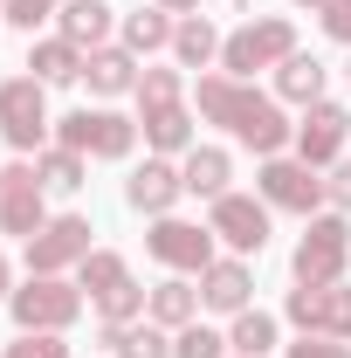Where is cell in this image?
I'll use <instances>...</instances> for the list:
<instances>
[{
	"mask_svg": "<svg viewBox=\"0 0 351 358\" xmlns=\"http://www.w3.org/2000/svg\"><path fill=\"white\" fill-rule=\"evenodd\" d=\"M193 110H200L207 124H220L234 145H248L255 159H275V152L296 145L289 103H282L275 90H255V83H241V76H220V69L193 76Z\"/></svg>",
	"mask_w": 351,
	"mask_h": 358,
	"instance_id": "1",
	"label": "cell"
},
{
	"mask_svg": "<svg viewBox=\"0 0 351 358\" xmlns=\"http://www.w3.org/2000/svg\"><path fill=\"white\" fill-rule=\"evenodd\" d=\"M351 268V214H310L303 221V241L289 255V282L296 289H324V282H345Z\"/></svg>",
	"mask_w": 351,
	"mask_h": 358,
	"instance_id": "2",
	"label": "cell"
},
{
	"mask_svg": "<svg viewBox=\"0 0 351 358\" xmlns=\"http://www.w3.org/2000/svg\"><path fill=\"white\" fill-rule=\"evenodd\" d=\"M282 55H296V21H289V14H248V21L220 42V76L255 83V69H275Z\"/></svg>",
	"mask_w": 351,
	"mask_h": 358,
	"instance_id": "3",
	"label": "cell"
},
{
	"mask_svg": "<svg viewBox=\"0 0 351 358\" xmlns=\"http://www.w3.org/2000/svg\"><path fill=\"white\" fill-rule=\"evenodd\" d=\"M83 289H76V275H28V282H14V296H7V317H14V331H62L69 338V324L83 317Z\"/></svg>",
	"mask_w": 351,
	"mask_h": 358,
	"instance_id": "4",
	"label": "cell"
},
{
	"mask_svg": "<svg viewBox=\"0 0 351 358\" xmlns=\"http://www.w3.org/2000/svg\"><path fill=\"white\" fill-rule=\"evenodd\" d=\"M55 145H69V152H83V159L117 166V159H131V152H138V117L110 110V103H96V110L83 103V110L55 117Z\"/></svg>",
	"mask_w": 351,
	"mask_h": 358,
	"instance_id": "5",
	"label": "cell"
},
{
	"mask_svg": "<svg viewBox=\"0 0 351 358\" xmlns=\"http://www.w3.org/2000/svg\"><path fill=\"white\" fill-rule=\"evenodd\" d=\"M0 138L14 145V159L48 152V138H55V117H48V83H35V76H7V83H0Z\"/></svg>",
	"mask_w": 351,
	"mask_h": 358,
	"instance_id": "6",
	"label": "cell"
},
{
	"mask_svg": "<svg viewBox=\"0 0 351 358\" xmlns=\"http://www.w3.org/2000/svg\"><path fill=\"white\" fill-rule=\"evenodd\" d=\"M145 255L166 268V275H207L220 262L214 255V227L207 221H179V214H159L145 227Z\"/></svg>",
	"mask_w": 351,
	"mask_h": 358,
	"instance_id": "7",
	"label": "cell"
},
{
	"mask_svg": "<svg viewBox=\"0 0 351 358\" xmlns=\"http://www.w3.org/2000/svg\"><path fill=\"white\" fill-rule=\"evenodd\" d=\"M207 227L227 255H262L275 234V207L262 193H220V200H207Z\"/></svg>",
	"mask_w": 351,
	"mask_h": 358,
	"instance_id": "8",
	"label": "cell"
},
{
	"mask_svg": "<svg viewBox=\"0 0 351 358\" xmlns=\"http://www.w3.org/2000/svg\"><path fill=\"white\" fill-rule=\"evenodd\" d=\"M96 227L83 221V214H48L42 221V234H28L21 241V262H28V275H76V262H83Z\"/></svg>",
	"mask_w": 351,
	"mask_h": 358,
	"instance_id": "9",
	"label": "cell"
},
{
	"mask_svg": "<svg viewBox=\"0 0 351 358\" xmlns=\"http://www.w3.org/2000/svg\"><path fill=\"white\" fill-rule=\"evenodd\" d=\"M255 193H262L275 214H324V179H317V166H303L296 152H275V159H262V173H255Z\"/></svg>",
	"mask_w": 351,
	"mask_h": 358,
	"instance_id": "10",
	"label": "cell"
},
{
	"mask_svg": "<svg viewBox=\"0 0 351 358\" xmlns=\"http://www.w3.org/2000/svg\"><path fill=\"white\" fill-rule=\"evenodd\" d=\"M42 221H48V186L35 173V159L0 166V234L28 241V234H42Z\"/></svg>",
	"mask_w": 351,
	"mask_h": 358,
	"instance_id": "11",
	"label": "cell"
},
{
	"mask_svg": "<svg viewBox=\"0 0 351 358\" xmlns=\"http://www.w3.org/2000/svg\"><path fill=\"white\" fill-rule=\"evenodd\" d=\"M345 145H351V110L324 96V103H310L303 117H296V145H289V152H296L303 166H317V173H331V166L345 159Z\"/></svg>",
	"mask_w": 351,
	"mask_h": 358,
	"instance_id": "12",
	"label": "cell"
},
{
	"mask_svg": "<svg viewBox=\"0 0 351 358\" xmlns=\"http://www.w3.org/2000/svg\"><path fill=\"white\" fill-rule=\"evenodd\" d=\"M282 317L303 338H345L351 345V282H324V289H289Z\"/></svg>",
	"mask_w": 351,
	"mask_h": 358,
	"instance_id": "13",
	"label": "cell"
},
{
	"mask_svg": "<svg viewBox=\"0 0 351 358\" xmlns=\"http://www.w3.org/2000/svg\"><path fill=\"white\" fill-rule=\"evenodd\" d=\"M179 200H186V173H179V159L145 152V166H131V179H124V207L145 214V221H159V214H179Z\"/></svg>",
	"mask_w": 351,
	"mask_h": 358,
	"instance_id": "14",
	"label": "cell"
},
{
	"mask_svg": "<svg viewBox=\"0 0 351 358\" xmlns=\"http://www.w3.org/2000/svg\"><path fill=\"white\" fill-rule=\"evenodd\" d=\"M138 76H145V62H138L124 42H103V48H89V62H83V83L96 103H117V96H138Z\"/></svg>",
	"mask_w": 351,
	"mask_h": 358,
	"instance_id": "15",
	"label": "cell"
},
{
	"mask_svg": "<svg viewBox=\"0 0 351 358\" xmlns=\"http://www.w3.org/2000/svg\"><path fill=\"white\" fill-rule=\"evenodd\" d=\"M255 303V268H248V255H220L207 275H200V310L214 317H234Z\"/></svg>",
	"mask_w": 351,
	"mask_h": 358,
	"instance_id": "16",
	"label": "cell"
},
{
	"mask_svg": "<svg viewBox=\"0 0 351 358\" xmlns=\"http://www.w3.org/2000/svg\"><path fill=\"white\" fill-rule=\"evenodd\" d=\"M117 21H124V14H117L110 0H62V14H55V35H69V42L89 55V48L117 42Z\"/></svg>",
	"mask_w": 351,
	"mask_h": 358,
	"instance_id": "17",
	"label": "cell"
},
{
	"mask_svg": "<svg viewBox=\"0 0 351 358\" xmlns=\"http://www.w3.org/2000/svg\"><path fill=\"white\" fill-rule=\"evenodd\" d=\"M96 345L110 358H173V331L138 317V324H96Z\"/></svg>",
	"mask_w": 351,
	"mask_h": 358,
	"instance_id": "18",
	"label": "cell"
},
{
	"mask_svg": "<svg viewBox=\"0 0 351 358\" xmlns=\"http://www.w3.org/2000/svg\"><path fill=\"white\" fill-rule=\"evenodd\" d=\"M179 173H186V193L193 200H220V193H234V152L227 145H193L179 159Z\"/></svg>",
	"mask_w": 351,
	"mask_h": 358,
	"instance_id": "19",
	"label": "cell"
},
{
	"mask_svg": "<svg viewBox=\"0 0 351 358\" xmlns=\"http://www.w3.org/2000/svg\"><path fill=\"white\" fill-rule=\"evenodd\" d=\"M138 131H145V152H159V159H186V152L200 145L193 103H173V110H152V117H138Z\"/></svg>",
	"mask_w": 351,
	"mask_h": 358,
	"instance_id": "20",
	"label": "cell"
},
{
	"mask_svg": "<svg viewBox=\"0 0 351 358\" xmlns=\"http://www.w3.org/2000/svg\"><path fill=\"white\" fill-rule=\"evenodd\" d=\"M220 42H227V35H220L207 14H179V28H173V62L186 69V76H207V69L220 62Z\"/></svg>",
	"mask_w": 351,
	"mask_h": 358,
	"instance_id": "21",
	"label": "cell"
},
{
	"mask_svg": "<svg viewBox=\"0 0 351 358\" xmlns=\"http://www.w3.org/2000/svg\"><path fill=\"white\" fill-rule=\"evenodd\" d=\"M83 48L69 42V35H42V42L28 48V76L35 83H48V90H69V83H83Z\"/></svg>",
	"mask_w": 351,
	"mask_h": 358,
	"instance_id": "22",
	"label": "cell"
},
{
	"mask_svg": "<svg viewBox=\"0 0 351 358\" xmlns=\"http://www.w3.org/2000/svg\"><path fill=\"white\" fill-rule=\"evenodd\" d=\"M324 83H331V69H324L310 48H296V55H282V62H275V96H282V103H296V110L324 103Z\"/></svg>",
	"mask_w": 351,
	"mask_h": 358,
	"instance_id": "23",
	"label": "cell"
},
{
	"mask_svg": "<svg viewBox=\"0 0 351 358\" xmlns=\"http://www.w3.org/2000/svg\"><path fill=\"white\" fill-rule=\"evenodd\" d=\"M173 28H179V14H166V7H152V0H145L138 14H124V21H117V42H124L138 62H145V55L173 48Z\"/></svg>",
	"mask_w": 351,
	"mask_h": 358,
	"instance_id": "24",
	"label": "cell"
},
{
	"mask_svg": "<svg viewBox=\"0 0 351 358\" xmlns=\"http://www.w3.org/2000/svg\"><path fill=\"white\" fill-rule=\"evenodd\" d=\"M275 345H282V324H275L262 303L234 310V324H227V352L234 358H275Z\"/></svg>",
	"mask_w": 351,
	"mask_h": 358,
	"instance_id": "25",
	"label": "cell"
},
{
	"mask_svg": "<svg viewBox=\"0 0 351 358\" xmlns=\"http://www.w3.org/2000/svg\"><path fill=\"white\" fill-rule=\"evenodd\" d=\"M145 317H152V324H166V331H186V324L200 317V289H193V275H166V282L152 289Z\"/></svg>",
	"mask_w": 351,
	"mask_h": 358,
	"instance_id": "26",
	"label": "cell"
},
{
	"mask_svg": "<svg viewBox=\"0 0 351 358\" xmlns=\"http://www.w3.org/2000/svg\"><path fill=\"white\" fill-rule=\"evenodd\" d=\"M124 282H131V262H124L117 248H89L83 262H76V289H83L89 303L110 296V289H124Z\"/></svg>",
	"mask_w": 351,
	"mask_h": 358,
	"instance_id": "27",
	"label": "cell"
},
{
	"mask_svg": "<svg viewBox=\"0 0 351 358\" xmlns=\"http://www.w3.org/2000/svg\"><path fill=\"white\" fill-rule=\"evenodd\" d=\"M173 103H186V69L179 62H145V76H138V117H152V110H173Z\"/></svg>",
	"mask_w": 351,
	"mask_h": 358,
	"instance_id": "28",
	"label": "cell"
},
{
	"mask_svg": "<svg viewBox=\"0 0 351 358\" xmlns=\"http://www.w3.org/2000/svg\"><path fill=\"white\" fill-rule=\"evenodd\" d=\"M35 173H42L48 193H83L89 186V159L69 152V145H48V152H35Z\"/></svg>",
	"mask_w": 351,
	"mask_h": 358,
	"instance_id": "29",
	"label": "cell"
},
{
	"mask_svg": "<svg viewBox=\"0 0 351 358\" xmlns=\"http://www.w3.org/2000/svg\"><path fill=\"white\" fill-rule=\"evenodd\" d=\"M173 358H234L227 352V331H214V324H186V331H173Z\"/></svg>",
	"mask_w": 351,
	"mask_h": 358,
	"instance_id": "30",
	"label": "cell"
},
{
	"mask_svg": "<svg viewBox=\"0 0 351 358\" xmlns=\"http://www.w3.org/2000/svg\"><path fill=\"white\" fill-rule=\"evenodd\" d=\"M145 303H152V289H138V282H124V289L96 296V324H138V317H145Z\"/></svg>",
	"mask_w": 351,
	"mask_h": 358,
	"instance_id": "31",
	"label": "cell"
},
{
	"mask_svg": "<svg viewBox=\"0 0 351 358\" xmlns=\"http://www.w3.org/2000/svg\"><path fill=\"white\" fill-rule=\"evenodd\" d=\"M0 358H69V338L62 331H14V345Z\"/></svg>",
	"mask_w": 351,
	"mask_h": 358,
	"instance_id": "32",
	"label": "cell"
},
{
	"mask_svg": "<svg viewBox=\"0 0 351 358\" xmlns=\"http://www.w3.org/2000/svg\"><path fill=\"white\" fill-rule=\"evenodd\" d=\"M55 14H62V0H7V7H0V21L21 28V35H35L42 21H55Z\"/></svg>",
	"mask_w": 351,
	"mask_h": 358,
	"instance_id": "33",
	"label": "cell"
},
{
	"mask_svg": "<svg viewBox=\"0 0 351 358\" xmlns=\"http://www.w3.org/2000/svg\"><path fill=\"white\" fill-rule=\"evenodd\" d=\"M324 207H331V214H351V159H338V166L324 173Z\"/></svg>",
	"mask_w": 351,
	"mask_h": 358,
	"instance_id": "34",
	"label": "cell"
},
{
	"mask_svg": "<svg viewBox=\"0 0 351 358\" xmlns=\"http://www.w3.org/2000/svg\"><path fill=\"white\" fill-rule=\"evenodd\" d=\"M282 358H351L345 338H303L296 331V345H282Z\"/></svg>",
	"mask_w": 351,
	"mask_h": 358,
	"instance_id": "35",
	"label": "cell"
},
{
	"mask_svg": "<svg viewBox=\"0 0 351 358\" xmlns=\"http://www.w3.org/2000/svg\"><path fill=\"white\" fill-rule=\"evenodd\" d=\"M317 21H324V35H331V42H345V48H351V0H331V7H317Z\"/></svg>",
	"mask_w": 351,
	"mask_h": 358,
	"instance_id": "36",
	"label": "cell"
},
{
	"mask_svg": "<svg viewBox=\"0 0 351 358\" xmlns=\"http://www.w3.org/2000/svg\"><path fill=\"white\" fill-rule=\"evenodd\" d=\"M14 296V262H7V248H0V303Z\"/></svg>",
	"mask_w": 351,
	"mask_h": 358,
	"instance_id": "37",
	"label": "cell"
},
{
	"mask_svg": "<svg viewBox=\"0 0 351 358\" xmlns=\"http://www.w3.org/2000/svg\"><path fill=\"white\" fill-rule=\"evenodd\" d=\"M152 7H166V14H193L200 0H152Z\"/></svg>",
	"mask_w": 351,
	"mask_h": 358,
	"instance_id": "38",
	"label": "cell"
},
{
	"mask_svg": "<svg viewBox=\"0 0 351 358\" xmlns=\"http://www.w3.org/2000/svg\"><path fill=\"white\" fill-rule=\"evenodd\" d=\"M289 7H331V0H289Z\"/></svg>",
	"mask_w": 351,
	"mask_h": 358,
	"instance_id": "39",
	"label": "cell"
},
{
	"mask_svg": "<svg viewBox=\"0 0 351 358\" xmlns=\"http://www.w3.org/2000/svg\"><path fill=\"white\" fill-rule=\"evenodd\" d=\"M345 83H351V62H345Z\"/></svg>",
	"mask_w": 351,
	"mask_h": 358,
	"instance_id": "40",
	"label": "cell"
},
{
	"mask_svg": "<svg viewBox=\"0 0 351 358\" xmlns=\"http://www.w3.org/2000/svg\"><path fill=\"white\" fill-rule=\"evenodd\" d=\"M0 7H7V0H0Z\"/></svg>",
	"mask_w": 351,
	"mask_h": 358,
	"instance_id": "41",
	"label": "cell"
}]
</instances>
